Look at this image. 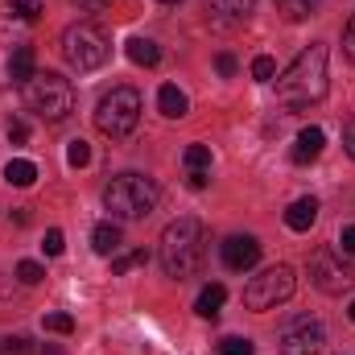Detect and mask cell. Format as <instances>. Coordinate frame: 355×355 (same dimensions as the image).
I'll return each instance as SVG.
<instances>
[{"label":"cell","instance_id":"6da1fadb","mask_svg":"<svg viewBox=\"0 0 355 355\" xmlns=\"http://www.w3.org/2000/svg\"><path fill=\"white\" fill-rule=\"evenodd\" d=\"M327 46H310L293 58V67L277 79V99L293 112L302 107H314L327 99Z\"/></svg>","mask_w":355,"mask_h":355},{"label":"cell","instance_id":"7a4b0ae2","mask_svg":"<svg viewBox=\"0 0 355 355\" xmlns=\"http://www.w3.org/2000/svg\"><path fill=\"white\" fill-rule=\"evenodd\" d=\"M157 257H162L166 277H174V281L194 277L198 265H202V257H207V227H202L194 215L174 219V223L162 232V248H157Z\"/></svg>","mask_w":355,"mask_h":355},{"label":"cell","instance_id":"3957f363","mask_svg":"<svg viewBox=\"0 0 355 355\" xmlns=\"http://www.w3.org/2000/svg\"><path fill=\"white\" fill-rule=\"evenodd\" d=\"M103 207H107L112 219H120V223L145 219V215L157 207V182L145 178V174H116L103 186Z\"/></svg>","mask_w":355,"mask_h":355},{"label":"cell","instance_id":"277c9868","mask_svg":"<svg viewBox=\"0 0 355 355\" xmlns=\"http://www.w3.org/2000/svg\"><path fill=\"white\" fill-rule=\"evenodd\" d=\"M58 50H62V58H67L71 71L87 75V71H99V67L112 58V37H107L95 21H75V25L62 29Z\"/></svg>","mask_w":355,"mask_h":355},{"label":"cell","instance_id":"5b68a950","mask_svg":"<svg viewBox=\"0 0 355 355\" xmlns=\"http://www.w3.org/2000/svg\"><path fill=\"white\" fill-rule=\"evenodd\" d=\"M25 103H29L42 120L62 124V120L75 112V87H71V79H62V75H54V71H37V75L25 83Z\"/></svg>","mask_w":355,"mask_h":355},{"label":"cell","instance_id":"8992f818","mask_svg":"<svg viewBox=\"0 0 355 355\" xmlns=\"http://www.w3.org/2000/svg\"><path fill=\"white\" fill-rule=\"evenodd\" d=\"M137 124H141V91L137 87H112L99 99V107H95V128H99L103 137L124 141V137L137 132Z\"/></svg>","mask_w":355,"mask_h":355},{"label":"cell","instance_id":"52a82bcc","mask_svg":"<svg viewBox=\"0 0 355 355\" xmlns=\"http://www.w3.org/2000/svg\"><path fill=\"white\" fill-rule=\"evenodd\" d=\"M293 289H297L293 268L289 265H272V268H265V272H257V277L244 285V306L257 310V314H265V310H277L281 302H289Z\"/></svg>","mask_w":355,"mask_h":355},{"label":"cell","instance_id":"ba28073f","mask_svg":"<svg viewBox=\"0 0 355 355\" xmlns=\"http://www.w3.org/2000/svg\"><path fill=\"white\" fill-rule=\"evenodd\" d=\"M310 281H314L318 293L339 297V293H347V289L355 285V268L343 261V252H335V248H318V252L310 257Z\"/></svg>","mask_w":355,"mask_h":355},{"label":"cell","instance_id":"9c48e42d","mask_svg":"<svg viewBox=\"0 0 355 355\" xmlns=\"http://www.w3.org/2000/svg\"><path fill=\"white\" fill-rule=\"evenodd\" d=\"M277 347H281V355H318L327 347V327L318 318H293L281 331Z\"/></svg>","mask_w":355,"mask_h":355},{"label":"cell","instance_id":"30bf717a","mask_svg":"<svg viewBox=\"0 0 355 355\" xmlns=\"http://www.w3.org/2000/svg\"><path fill=\"white\" fill-rule=\"evenodd\" d=\"M219 257L232 272H248V268L261 261V240L257 236H227L219 244Z\"/></svg>","mask_w":355,"mask_h":355},{"label":"cell","instance_id":"8fae6325","mask_svg":"<svg viewBox=\"0 0 355 355\" xmlns=\"http://www.w3.org/2000/svg\"><path fill=\"white\" fill-rule=\"evenodd\" d=\"M322 145H327V132L322 128H302L297 132V141H293V149H289V157L297 162V166H310V162H318V153H322Z\"/></svg>","mask_w":355,"mask_h":355},{"label":"cell","instance_id":"7c38bea8","mask_svg":"<svg viewBox=\"0 0 355 355\" xmlns=\"http://www.w3.org/2000/svg\"><path fill=\"white\" fill-rule=\"evenodd\" d=\"M33 75H37V58H33V46H17V50H12V58H8V79H12L17 87H25Z\"/></svg>","mask_w":355,"mask_h":355},{"label":"cell","instance_id":"4fadbf2b","mask_svg":"<svg viewBox=\"0 0 355 355\" xmlns=\"http://www.w3.org/2000/svg\"><path fill=\"white\" fill-rule=\"evenodd\" d=\"M314 219H318V198H297V202H289V211H285V227H289V232H310Z\"/></svg>","mask_w":355,"mask_h":355},{"label":"cell","instance_id":"5bb4252c","mask_svg":"<svg viewBox=\"0 0 355 355\" xmlns=\"http://www.w3.org/2000/svg\"><path fill=\"white\" fill-rule=\"evenodd\" d=\"M124 244V236H120V223H95V232H91V248L99 252V257H112L116 248Z\"/></svg>","mask_w":355,"mask_h":355},{"label":"cell","instance_id":"9a60e30c","mask_svg":"<svg viewBox=\"0 0 355 355\" xmlns=\"http://www.w3.org/2000/svg\"><path fill=\"white\" fill-rule=\"evenodd\" d=\"M223 302H227V289H223L219 281H211V285H202V293H198L194 310H198V318H219Z\"/></svg>","mask_w":355,"mask_h":355},{"label":"cell","instance_id":"2e32d148","mask_svg":"<svg viewBox=\"0 0 355 355\" xmlns=\"http://www.w3.org/2000/svg\"><path fill=\"white\" fill-rule=\"evenodd\" d=\"M157 107H162V116H170V120H182V116L190 112V99H186V91H182V87L166 83V87L157 91Z\"/></svg>","mask_w":355,"mask_h":355},{"label":"cell","instance_id":"e0dca14e","mask_svg":"<svg viewBox=\"0 0 355 355\" xmlns=\"http://www.w3.org/2000/svg\"><path fill=\"white\" fill-rule=\"evenodd\" d=\"M252 4H257V0H207V8H211L219 21H232V25L244 21V17L252 12Z\"/></svg>","mask_w":355,"mask_h":355},{"label":"cell","instance_id":"ac0fdd59","mask_svg":"<svg viewBox=\"0 0 355 355\" xmlns=\"http://www.w3.org/2000/svg\"><path fill=\"white\" fill-rule=\"evenodd\" d=\"M4 182L25 190V186H33V182H37V166H33L29 157H12V162L4 166Z\"/></svg>","mask_w":355,"mask_h":355},{"label":"cell","instance_id":"d6986e66","mask_svg":"<svg viewBox=\"0 0 355 355\" xmlns=\"http://www.w3.org/2000/svg\"><path fill=\"white\" fill-rule=\"evenodd\" d=\"M128 58H132L137 67H157V62H162V50H157V42H149V37H132V42H128Z\"/></svg>","mask_w":355,"mask_h":355},{"label":"cell","instance_id":"ffe728a7","mask_svg":"<svg viewBox=\"0 0 355 355\" xmlns=\"http://www.w3.org/2000/svg\"><path fill=\"white\" fill-rule=\"evenodd\" d=\"M318 4L322 0H277V8L285 12V21H306V17H314Z\"/></svg>","mask_w":355,"mask_h":355},{"label":"cell","instance_id":"44dd1931","mask_svg":"<svg viewBox=\"0 0 355 355\" xmlns=\"http://www.w3.org/2000/svg\"><path fill=\"white\" fill-rule=\"evenodd\" d=\"M182 162H186V170H211V149L207 145H186Z\"/></svg>","mask_w":355,"mask_h":355},{"label":"cell","instance_id":"7402d4cb","mask_svg":"<svg viewBox=\"0 0 355 355\" xmlns=\"http://www.w3.org/2000/svg\"><path fill=\"white\" fill-rule=\"evenodd\" d=\"M137 265H149V252H145V248H137V252H124V257H116V261H112V272H116V277H124V272H132Z\"/></svg>","mask_w":355,"mask_h":355},{"label":"cell","instance_id":"603a6c76","mask_svg":"<svg viewBox=\"0 0 355 355\" xmlns=\"http://www.w3.org/2000/svg\"><path fill=\"white\" fill-rule=\"evenodd\" d=\"M252 79H257V83H272V79H277V62H272L268 54L252 58Z\"/></svg>","mask_w":355,"mask_h":355},{"label":"cell","instance_id":"cb8c5ba5","mask_svg":"<svg viewBox=\"0 0 355 355\" xmlns=\"http://www.w3.org/2000/svg\"><path fill=\"white\" fill-rule=\"evenodd\" d=\"M67 162H71L75 170H83V166L91 162V145L87 141H71V145H67Z\"/></svg>","mask_w":355,"mask_h":355},{"label":"cell","instance_id":"d4e9b609","mask_svg":"<svg viewBox=\"0 0 355 355\" xmlns=\"http://www.w3.org/2000/svg\"><path fill=\"white\" fill-rule=\"evenodd\" d=\"M42 277H46V268L37 265V261H21V265H17V281H21V285H37Z\"/></svg>","mask_w":355,"mask_h":355},{"label":"cell","instance_id":"484cf974","mask_svg":"<svg viewBox=\"0 0 355 355\" xmlns=\"http://www.w3.org/2000/svg\"><path fill=\"white\" fill-rule=\"evenodd\" d=\"M219 355H257V347H252V339H223L219 343Z\"/></svg>","mask_w":355,"mask_h":355},{"label":"cell","instance_id":"4316f807","mask_svg":"<svg viewBox=\"0 0 355 355\" xmlns=\"http://www.w3.org/2000/svg\"><path fill=\"white\" fill-rule=\"evenodd\" d=\"M46 331L50 335H71L75 331V318L71 314H46Z\"/></svg>","mask_w":355,"mask_h":355},{"label":"cell","instance_id":"83f0119b","mask_svg":"<svg viewBox=\"0 0 355 355\" xmlns=\"http://www.w3.org/2000/svg\"><path fill=\"white\" fill-rule=\"evenodd\" d=\"M12 12H17L21 21H37V12H42V4H37V0H12Z\"/></svg>","mask_w":355,"mask_h":355},{"label":"cell","instance_id":"f1b7e54d","mask_svg":"<svg viewBox=\"0 0 355 355\" xmlns=\"http://www.w3.org/2000/svg\"><path fill=\"white\" fill-rule=\"evenodd\" d=\"M42 248H46V257H62V248H67V244H62V232H58V227H50Z\"/></svg>","mask_w":355,"mask_h":355},{"label":"cell","instance_id":"f546056e","mask_svg":"<svg viewBox=\"0 0 355 355\" xmlns=\"http://www.w3.org/2000/svg\"><path fill=\"white\" fill-rule=\"evenodd\" d=\"M4 352H8V355L33 352V339H25V335H12V339H4Z\"/></svg>","mask_w":355,"mask_h":355},{"label":"cell","instance_id":"4dcf8cb0","mask_svg":"<svg viewBox=\"0 0 355 355\" xmlns=\"http://www.w3.org/2000/svg\"><path fill=\"white\" fill-rule=\"evenodd\" d=\"M8 141H12V145H25V141H29V124H25V120H12V124H8Z\"/></svg>","mask_w":355,"mask_h":355},{"label":"cell","instance_id":"1f68e13d","mask_svg":"<svg viewBox=\"0 0 355 355\" xmlns=\"http://www.w3.org/2000/svg\"><path fill=\"white\" fill-rule=\"evenodd\" d=\"M215 67H219V75H223V79H232L240 62H236V54H219V58H215Z\"/></svg>","mask_w":355,"mask_h":355},{"label":"cell","instance_id":"d6a6232c","mask_svg":"<svg viewBox=\"0 0 355 355\" xmlns=\"http://www.w3.org/2000/svg\"><path fill=\"white\" fill-rule=\"evenodd\" d=\"M343 54L355 62V12H352V21H347V29H343Z\"/></svg>","mask_w":355,"mask_h":355},{"label":"cell","instance_id":"836d02e7","mask_svg":"<svg viewBox=\"0 0 355 355\" xmlns=\"http://www.w3.org/2000/svg\"><path fill=\"white\" fill-rule=\"evenodd\" d=\"M339 252L343 257H355V227H343L339 232Z\"/></svg>","mask_w":355,"mask_h":355},{"label":"cell","instance_id":"e575fe53","mask_svg":"<svg viewBox=\"0 0 355 355\" xmlns=\"http://www.w3.org/2000/svg\"><path fill=\"white\" fill-rule=\"evenodd\" d=\"M343 149H347V157L355 162V120H347V128H343Z\"/></svg>","mask_w":355,"mask_h":355},{"label":"cell","instance_id":"d590c367","mask_svg":"<svg viewBox=\"0 0 355 355\" xmlns=\"http://www.w3.org/2000/svg\"><path fill=\"white\" fill-rule=\"evenodd\" d=\"M186 182H190V190H202V186H207V170H190Z\"/></svg>","mask_w":355,"mask_h":355},{"label":"cell","instance_id":"8d00e7d4","mask_svg":"<svg viewBox=\"0 0 355 355\" xmlns=\"http://www.w3.org/2000/svg\"><path fill=\"white\" fill-rule=\"evenodd\" d=\"M79 4H83V8H91V12H99V8H107L112 0H79Z\"/></svg>","mask_w":355,"mask_h":355},{"label":"cell","instance_id":"74e56055","mask_svg":"<svg viewBox=\"0 0 355 355\" xmlns=\"http://www.w3.org/2000/svg\"><path fill=\"white\" fill-rule=\"evenodd\" d=\"M347 314H352V322H355V302H352V306H347Z\"/></svg>","mask_w":355,"mask_h":355},{"label":"cell","instance_id":"f35d334b","mask_svg":"<svg viewBox=\"0 0 355 355\" xmlns=\"http://www.w3.org/2000/svg\"><path fill=\"white\" fill-rule=\"evenodd\" d=\"M157 4H182V0H157Z\"/></svg>","mask_w":355,"mask_h":355}]
</instances>
